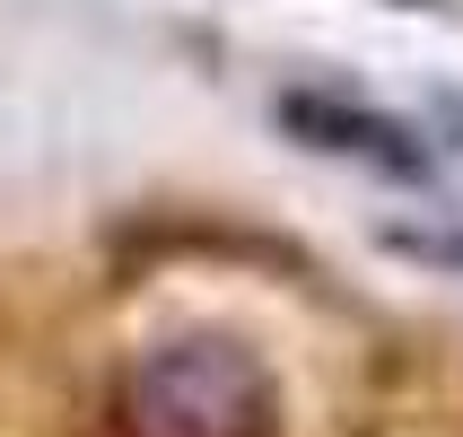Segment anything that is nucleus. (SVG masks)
Wrapping results in <instances>:
<instances>
[{
    "label": "nucleus",
    "mask_w": 463,
    "mask_h": 437,
    "mask_svg": "<svg viewBox=\"0 0 463 437\" xmlns=\"http://www.w3.org/2000/svg\"><path fill=\"white\" fill-rule=\"evenodd\" d=\"M131 412H140V437H280V394L262 359L219 333L149 350L131 376Z\"/></svg>",
    "instance_id": "obj_1"
},
{
    "label": "nucleus",
    "mask_w": 463,
    "mask_h": 437,
    "mask_svg": "<svg viewBox=\"0 0 463 437\" xmlns=\"http://www.w3.org/2000/svg\"><path fill=\"white\" fill-rule=\"evenodd\" d=\"M280 123L298 131L307 149L359 157L367 176L429 184V149H420V140H411L402 123H393V114H367V105H350V97H315V88H298V97H280Z\"/></svg>",
    "instance_id": "obj_2"
},
{
    "label": "nucleus",
    "mask_w": 463,
    "mask_h": 437,
    "mask_svg": "<svg viewBox=\"0 0 463 437\" xmlns=\"http://www.w3.org/2000/svg\"><path fill=\"white\" fill-rule=\"evenodd\" d=\"M385 245L411 262H438V271H463V228H385Z\"/></svg>",
    "instance_id": "obj_3"
},
{
    "label": "nucleus",
    "mask_w": 463,
    "mask_h": 437,
    "mask_svg": "<svg viewBox=\"0 0 463 437\" xmlns=\"http://www.w3.org/2000/svg\"><path fill=\"white\" fill-rule=\"evenodd\" d=\"M446 114H455V123H463V97H455V105H446Z\"/></svg>",
    "instance_id": "obj_4"
}]
</instances>
